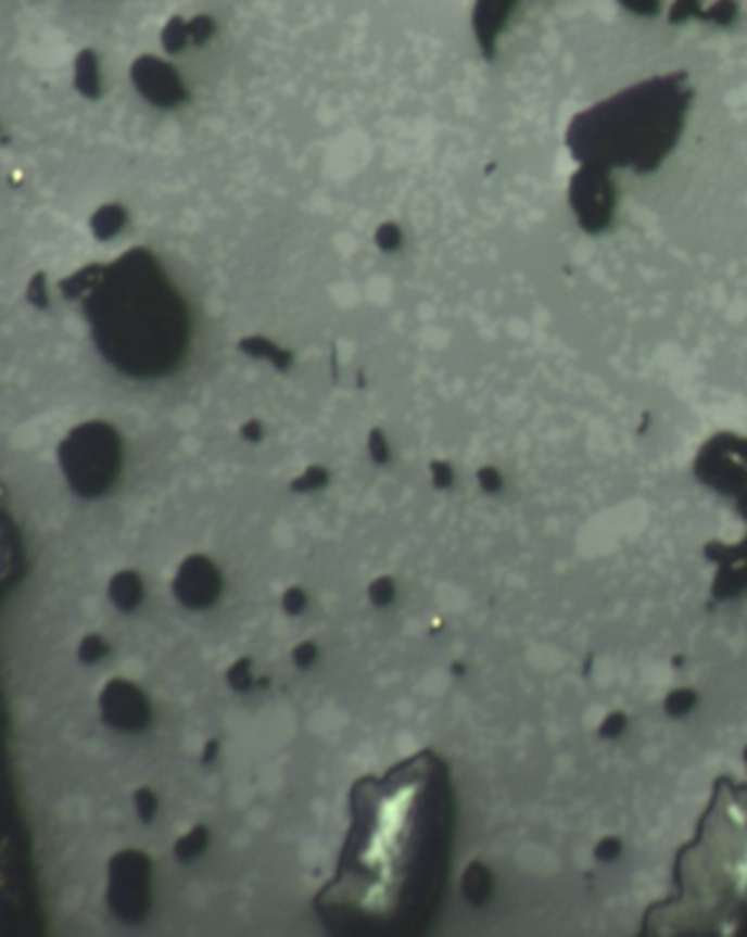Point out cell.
I'll list each match as a JSON object with an SVG mask.
<instances>
[{"mask_svg": "<svg viewBox=\"0 0 747 937\" xmlns=\"http://www.w3.org/2000/svg\"><path fill=\"white\" fill-rule=\"evenodd\" d=\"M335 878L314 900L331 930L410 933L432 915L452 850L454 799L443 762L419 751L349 795Z\"/></svg>", "mask_w": 747, "mask_h": 937, "instance_id": "1", "label": "cell"}, {"mask_svg": "<svg viewBox=\"0 0 747 937\" xmlns=\"http://www.w3.org/2000/svg\"><path fill=\"white\" fill-rule=\"evenodd\" d=\"M84 314L101 357L135 379L165 377L182 362L191 316L159 258L143 248L97 267Z\"/></svg>", "mask_w": 747, "mask_h": 937, "instance_id": "2", "label": "cell"}, {"mask_svg": "<svg viewBox=\"0 0 747 937\" xmlns=\"http://www.w3.org/2000/svg\"><path fill=\"white\" fill-rule=\"evenodd\" d=\"M60 465L68 486L79 497H99L114 486L121 473V436L107 423H84L71 430L60 445Z\"/></svg>", "mask_w": 747, "mask_h": 937, "instance_id": "3", "label": "cell"}, {"mask_svg": "<svg viewBox=\"0 0 747 937\" xmlns=\"http://www.w3.org/2000/svg\"><path fill=\"white\" fill-rule=\"evenodd\" d=\"M150 874V859L137 850L118 852L110 861L105 900L121 922L137 926L148 917L152 904Z\"/></svg>", "mask_w": 747, "mask_h": 937, "instance_id": "4", "label": "cell"}, {"mask_svg": "<svg viewBox=\"0 0 747 937\" xmlns=\"http://www.w3.org/2000/svg\"><path fill=\"white\" fill-rule=\"evenodd\" d=\"M99 710L105 725L116 732L139 734L152 723V706L141 688L126 680H112L99 697Z\"/></svg>", "mask_w": 747, "mask_h": 937, "instance_id": "5", "label": "cell"}, {"mask_svg": "<svg viewBox=\"0 0 747 937\" xmlns=\"http://www.w3.org/2000/svg\"><path fill=\"white\" fill-rule=\"evenodd\" d=\"M221 594V577L217 568L206 557H189L176 579H174V596L187 609L202 611L217 603Z\"/></svg>", "mask_w": 747, "mask_h": 937, "instance_id": "6", "label": "cell"}, {"mask_svg": "<svg viewBox=\"0 0 747 937\" xmlns=\"http://www.w3.org/2000/svg\"><path fill=\"white\" fill-rule=\"evenodd\" d=\"M110 600L118 611H135L143 603V581L135 572H121L112 579L110 587Z\"/></svg>", "mask_w": 747, "mask_h": 937, "instance_id": "7", "label": "cell"}, {"mask_svg": "<svg viewBox=\"0 0 747 937\" xmlns=\"http://www.w3.org/2000/svg\"><path fill=\"white\" fill-rule=\"evenodd\" d=\"M211 841V833L206 826H195L187 837H182L176 846H174V854L180 863H189L193 859H198L206 846Z\"/></svg>", "mask_w": 747, "mask_h": 937, "instance_id": "8", "label": "cell"}, {"mask_svg": "<svg viewBox=\"0 0 747 937\" xmlns=\"http://www.w3.org/2000/svg\"><path fill=\"white\" fill-rule=\"evenodd\" d=\"M226 682H228V686H230L232 691H237V693H248V691H251V688H253L251 659L243 657V659L235 661V663L228 668Z\"/></svg>", "mask_w": 747, "mask_h": 937, "instance_id": "9", "label": "cell"}, {"mask_svg": "<svg viewBox=\"0 0 747 937\" xmlns=\"http://www.w3.org/2000/svg\"><path fill=\"white\" fill-rule=\"evenodd\" d=\"M135 807H137L139 820L145 824H152V820L159 813V797L150 788H139L135 793Z\"/></svg>", "mask_w": 747, "mask_h": 937, "instance_id": "10", "label": "cell"}, {"mask_svg": "<svg viewBox=\"0 0 747 937\" xmlns=\"http://www.w3.org/2000/svg\"><path fill=\"white\" fill-rule=\"evenodd\" d=\"M107 650H110V646L101 635H88L79 644V661L81 663H94L101 657H105Z\"/></svg>", "mask_w": 747, "mask_h": 937, "instance_id": "11", "label": "cell"}, {"mask_svg": "<svg viewBox=\"0 0 747 937\" xmlns=\"http://www.w3.org/2000/svg\"><path fill=\"white\" fill-rule=\"evenodd\" d=\"M368 596H370L372 605L389 607L393 603V598H395V587H393V583L389 579H380V581H376V583L370 585Z\"/></svg>", "mask_w": 747, "mask_h": 937, "instance_id": "12", "label": "cell"}, {"mask_svg": "<svg viewBox=\"0 0 747 937\" xmlns=\"http://www.w3.org/2000/svg\"><path fill=\"white\" fill-rule=\"evenodd\" d=\"M292 659L299 668H305L307 671V668H312L318 659V646L314 642H303L292 650Z\"/></svg>", "mask_w": 747, "mask_h": 937, "instance_id": "13", "label": "cell"}, {"mask_svg": "<svg viewBox=\"0 0 747 937\" xmlns=\"http://www.w3.org/2000/svg\"><path fill=\"white\" fill-rule=\"evenodd\" d=\"M305 605H307V596L301 590L294 587V590L286 592V596H283V609L290 616H299L305 609Z\"/></svg>", "mask_w": 747, "mask_h": 937, "instance_id": "14", "label": "cell"}, {"mask_svg": "<svg viewBox=\"0 0 747 937\" xmlns=\"http://www.w3.org/2000/svg\"><path fill=\"white\" fill-rule=\"evenodd\" d=\"M217 747H219V745H217V740H211V743L206 745V749H204V756H202V762H204V764H208V762H211V760H213V758L217 756Z\"/></svg>", "mask_w": 747, "mask_h": 937, "instance_id": "15", "label": "cell"}]
</instances>
